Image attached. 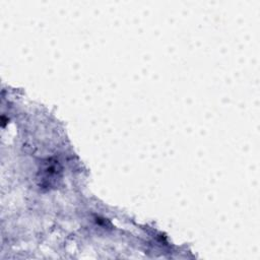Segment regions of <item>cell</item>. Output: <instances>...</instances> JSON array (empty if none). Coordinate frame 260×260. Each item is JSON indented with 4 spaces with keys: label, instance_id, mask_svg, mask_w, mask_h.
Wrapping results in <instances>:
<instances>
[{
    "label": "cell",
    "instance_id": "1",
    "mask_svg": "<svg viewBox=\"0 0 260 260\" xmlns=\"http://www.w3.org/2000/svg\"><path fill=\"white\" fill-rule=\"evenodd\" d=\"M58 164L55 162L54 164H52L51 161H48V163L46 164V166L43 168L42 172L44 173L41 179V185H45V186H50L52 181L55 180L59 170L57 169Z\"/></svg>",
    "mask_w": 260,
    "mask_h": 260
}]
</instances>
